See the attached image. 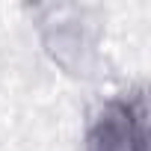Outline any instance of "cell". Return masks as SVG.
Instances as JSON below:
<instances>
[{
	"label": "cell",
	"instance_id": "obj_1",
	"mask_svg": "<svg viewBox=\"0 0 151 151\" xmlns=\"http://www.w3.org/2000/svg\"><path fill=\"white\" fill-rule=\"evenodd\" d=\"M86 151H148V104L133 89L107 101L86 130Z\"/></svg>",
	"mask_w": 151,
	"mask_h": 151
}]
</instances>
